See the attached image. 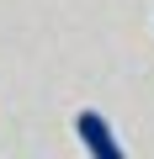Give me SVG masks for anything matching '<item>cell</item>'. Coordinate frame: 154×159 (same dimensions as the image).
Segmentation results:
<instances>
[{
  "instance_id": "cell-1",
  "label": "cell",
  "mask_w": 154,
  "mask_h": 159,
  "mask_svg": "<svg viewBox=\"0 0 154 159\" xmlns=\"http://www.w3.org/2000/svg\"><path fill=\"white\" fill-rule=\"evenodd\" d=\"M74 127H80V143H85L96 159H122V143L112 138V127H106L101 111H80V117H74Z\"/></svg>"
}]
</instances>
